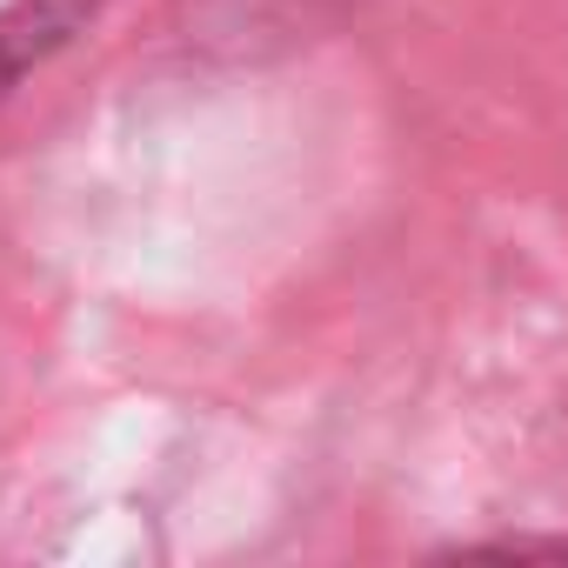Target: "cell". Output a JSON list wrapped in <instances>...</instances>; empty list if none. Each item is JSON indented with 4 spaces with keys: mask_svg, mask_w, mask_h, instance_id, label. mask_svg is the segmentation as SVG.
<instances>
[{
    "mask_svg": "<svg viewBox=\"0 0 568 568\" xmlns=\"http://www.w3.org/2000/svg\"><path fill=\"white\" fill-rule=\"evenodd\" d=\"M348 0H174V21L187 48L227 54V61H261L281 48L315 41Z\"/></svg>",
    "mask_w": 568,
    "mask_h": 568,
    "instance_id": "obj_1",
    "label": "cell"
},
{
    "mask_svg": "<svg viewBox=\"0 0 568 568\" xmlns=\"http://www.w3.org/2000/svg\"><path fill=\"white\" fill-rule=\"evenodd\" d=\"M108 0H8L0 8V108L14 101L28 74H41Z\"/></svg>",
    "mask_w": 568,
    "mask_h": 568,
    "instance_id": "obj_2",
    "label": "cell"
},
{
    "mask_svg": "<svg viewBox=\"0 0 568 568\" xmlns=\"http://www.w3.org/2000/svg\"><path fill=\"white\" fill-rule=\"evenodd\" d=\"M462 555H515V561H528V555H568V541H535V535H508V541H468Z\"/></svg>",
    "mask_w": 568,
    "mask_h": 568,
    "instance_id": "obj_3",
    "label": "cell"
}]
</instances>
